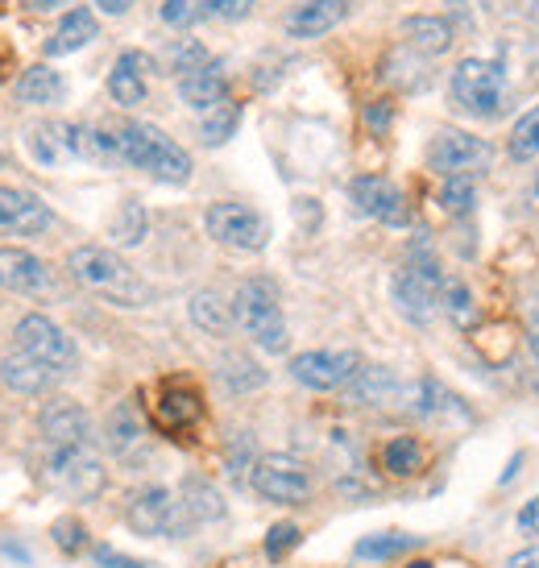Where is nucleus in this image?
<instances>
[{
	"label": "nucleus",
	"mask_w": 539,
	"mask_h": 568,
	"mask_svg": "<svg viewBox=\"0 0 539 568\" xmlns=\"http://www.w3.org/2000/svg\"><path fill=\"white\" fill-rule=\"evenodd\" d=\"M92 560L100 568H150L145 560H138V556H125L116 552V548H109V544H100V548H92Z\"/></svg>",
	"instance_id": "37998d69"
},
{
	"label": "nucleus",
	"mask_w": 539,
	"mask_h": 568,
	"mask_svg": "<svg viewBox=\"0 0 539 568\" xmlns=\"http://www.w3.org/2000/svg\"><path fill=\"white\" fill-rule=\"evenodd\" d=\"M365 121H369V129H378V133H386V125L395 121V109H390L386 100H378V104H369V109H365Z\"/></svg>",
	"instance_id": "c03bdc74"
},
{
	"label": "nucleus",
	"mask_w": 539,
	"mask_h": 568,
	"mask_svg": "<svg viewBox=\"0 0 539 568\" xmlns=\"http://www.w3.org/2000/svg\"><path fill=\"white\" fill-rule=\"evenodd\" d=\"M295 544H299V527H295V523H278V527H270V536H266V556L270 560H283Z\"/></svg>",
	"instance_id": "a19ab883"
},
{
	"label": "nucleus",
	"mask_w": 539,
	"mask_h": 568,
	"mask_svg": "<svg viewBox=\"0 0 539 568\" xmlns=\"http://www.w3.org/2000/svg\"><path fill=\"white\" fill-rule=\"evenodd\" d=\"M452 104L469 116L490 121L507 104V71L490 59H465L452 71Z\"/></svg>",
	"instance_id": "39448f33"
},
{
	"label": "nucleus",
	"mask_w": 539,
	"mask_h": 568,
	"mask_svg": "<svg viewBox=\"0 0 539 568\" xmlns=\"http://www.w3.org/2000/svg\"><path fill=\"white\" fill-rule=\"evenodd\" d=\"M17 348L21 353H30L33 362H42L47 369H54L59 378H67L75 365H80V348H75V341L67 336L54 320L47 316H21V324H17Z\"/></svg>",
	"instance_id": "6e6552de"
},
{
	"label": "nucleus",
	"mask_w": 539,
	"mask_h": 568,
	"mask_svg": "<svg viewBox=\"0 0 539 568\" xmlns=\"http://www.w3.org/2000/svg\"><path fill=\"white\" fill-rule=\"evenodd\" d=\"M398 390V382L390 369H382V365H362L357 374H353V398L357 403H369V407H378V403H390Z\"/></svg>",
	"instance_id": "cd10ccee"
},
{
	"label": "nucleus",
	"mask_w": 539,
	"mask_h": 568,
	"mask_svg": "<svg viewBox=\"0 0 539 568\" xmlns=\"http://www.w3.org/2000/svg\"><path fill=\"white\" fill-rule=\"evenodd\" d=\"M17 100H21V104H38V109L63 104V100H67V80L47 63L26 67V71H21V80H17Z\"/></svg>",
	"instance_id": "5701e85b"
},
{
	"label": "nucleus",
	"mask_w": 539,
	"mask_h": 568,
	"mask_svg": "<svg viewBox=\"0 0 539 568\" xmlns=\"http://www.w3.org/2000/svg\"><path fill=\"white\" fill-rule=\"evenodd\" d=\"M349 17V0H303L295 13L286 17L291 38H324Z\"/></svg>",
	"instance_id": "6ab92c4d"
},
{
	"label": "nucleus",
	"mask_w": 539,
	"mask_h": 568,
	"mask_svg": "<svg viewBox=\"0 0 539 568\" xmlns=\"http://www.w3.org/2000/svg\"><path fill=\"white\" fill-rule=\"evenodd\" d=\"M42 477L50 489H59L67 498H95L104 489V465L92 453V444L83 448H47L42 460Z\"/></svg>",
	"instance_id": "0eeeda50"
},
{
	"label": "nucleus",
	"mask_w": 539,
	"mask_h": 568,
	"mask_svg": "<svg viewBox=\"0 0 539 568\" xmlns=\"http://www.w3.org/2000/svg\"><path fill=\"white\" fill-rule=\"evenodd\" d=\"M0 382L9 386V390H17V395H47L50 386L59 382V374L54 369H47L42 362H33L30 353H9L4 362H0Z\"/></svg>",
	"instance_id": "412c9836"
},
{
	"label": "nucleus",
	"mask_w": 539,
	"mask_h": 568,
	"mask_svg": "<svg viewBox=\"0 0 539 568\" xmlns=\"http://www.w3.org/2000/svg\"><path fill=\"white\" fill-rule=\"evenodd\" d=\"M67 270L71 278L95 295H104L116 307H145L150 286L138 278V270L129 266L121 253L104 250V245H80L67 253Z\"/></svg>",
	"instance_id": "f257e3e1"
},
{
	"label": "nucleus",
	"mask_w": 539,
	"mask_h": 568,
	"mask_svg": "<svg viewBox=\"0 0 539 568\" xmlns=\"http://www.w3.org/2000/svg\"><path fill=\"white\" fill-rule=\"evenodd\" d=\"M30 9H59V4H71V0H26Z\"/></svg>",
	"instance_id": "09e8293b"
},
{
	"label": "nucleus",
	"mask_w": 539,
	"mask_h": 568,
	"mask_svg": "<svg viewBox=\"0 0 539 568\" xmlns=\"http://www.w3.org/2000/svg\"><path fill=\"white\" fill-rule=\"evenodd\" d=\"M257 0H207V13L221 17V21H241V17L254 13Z\"/></svg>",
	"instance_id": "79ce46f5"
},
{
	"label": "nucleus",
	"mask_w": 539,
	"mask_h": 568,
	"mask_svg": "<svg viewBox=\"0 0 539 568\" xmlns=\"http://www.w3.org/2000/svg\"><path fill=\"white\" fill-rule=\"evenodd\" d=\"M233 312H237L241 328L250 332L266 353H283L286 320H283V303H278V286L270 283V278H250V283H241Z\"/></svg>",
	"instance_id": "20e7f679"
},
{
	"label": "nucleus",
	"mask_w": 539,
	"mask_h": 568,
	"mask_svg": "<svg viewBox=\"0 0 539 568\" xmlns=\"http://www.w3.org/2000/svg\"><path fill=\"white\" fill-rule=\"evenodd\" d=\"M95 33H100V26H95L92 9H71V13L59 21V30L47 38V54H50V59L75 54V50H83L88 42H92Z\"/></svg>",
	"instance_id": "b1692460"
},
{
	"label": "nucleus",
	"mask_w": 539,
	"mask_h": 568,
	"mask_svg": "<svg viewBox=\"0 0 539 568\" xmlns=\"http://www.w3.org/2000/svg\"><path fill=\"white\" fill-rule=\"evenodd\" d=\"M531 195H536V200H539V174H536V183H531Z\"/></svg>",
	"instance_id": "603ef678"
},
{
	"label": "nucleus",
	"mask_w": 539,
	"mask_h": 568,
	"mask_svg": "<svg viewBox=\"0 0 539 568\" xmlns=\"http://www.w3.org/2000/svg\"><path fill=\"white\" fill-rule=\"evenodd\" d=\"M179 503L191 515V523H212L224 515L221 489L212 486V481H204V477H187L183 489H179Z\"/></svg>",
	"instance_id": "bb28decb"
},
{
	"label": "nucleus",
	"mask_w": 539,
	"mask_h": 568,
	"mask_svg": "<svg viewBox=\"0 0 539 568\" xmlns=\"http://www.w3.org/2000/svg\"><path fill=\"white\" fill-rule=\"evenodd\" d=\"M403 38H407V47L415 54H445L452 47V26H448L445 17L419 13L403 21Z\"/></svg>",
	"instance_id": "393cba45"
},
{
	"label": "nucleus",
	"mask_w": 539,
	"mask_h": 568,
	"mask_svg": "<svg viewBox=\"0 0 539 568\" xmlns=\"http://www.w3.org/2000/svg\"><path fill=\"white\" fill-rule=\"evenodd\" d=\"M204 229H207V237H212V241H221V245H228V250H241V253L266 250V241H270L266 216H262V212H254L250 204H233V200L207 207Z\"/></svg>",
	"instance_id": "1a4fd4ad"
},
{
	"label": "nucleus",
	"mask_w": 539,
	"mask_h": 568,
	"mask_svg": "<svg viewBox=\"0 0 539 568\" xmlns=\"http://www.w3.org/2000/svg\"><path fill=\"white\" fill-rule=\"evenodd\" d=\"M54 224L50 212L33 191L26 187H0V233H13V237H38Z\"/></svg>",
	"instance_id": "2eb2a0df"
},
{
	"label": "nucleus",
	"mask_w": 539,
	"mask_h": 568,
	"mask_svg": "<svg viewBox=\"0 0 539 568\" xmlns=\"http://www.w3.org/2000/svg\"><path fill=\"white\" fill-rule=\"evenodd\" d=\"M38 432H42L47 448H83V444H92V419L71 398H50L47 407H42Z\"/></svg>",
	"instance_id": "4468645a"
},
{
	"label": "nucleus",
	"mask_w": 539,
	"mask_h": 568,
	"mask_svg": "<svg viewBox=\"0 0 539 568\" xmlns=\"http://www.w3.org/2000/svg\"><path fill=\"white\" fill-rule=\"evenodd\" d=\"M0 286L17 291V295H38L50 286V270L38 253L21 250V245H0Z\"/></svg>",
	"instance_id": "dca6fc26"
},
{
	"label": "nucleus",
	"mask_w": 539,
	"mask_h": 568,
	"mask_svg": "<svg viewBox=\"0 0 539 568\" xmlns=\"http://www.w3.org/2000/svg\"><path fill=\"white\" fill-rule=\"evenodd\" d=\"M200 415H204V398L200 390H191L183 382H171V386H162L159 403H154V424L162 432H187V427L200 424Z\"/></svg>",
	"instance_id": "f3484780"
},
{
	"label": "nucleus",
	"mask_w": 539,
	"mask_h": 568,
	"mask_svg": "<svg viewBox=\"0 0 539 568\" xmlns=\"http://www.w3.org/2000/svg\"><path fill=\"white\" fill-rule=\"evenodd\" d=\"M382 465L395 477H411L424 465V444L415 440V436H395V440L386 444V453H382Z\"/></svg>",
	"instance_id": "2f4dec72"
},
{
	"label": "nucleus",
	"mask_w": 539,
	"mask_h": 568,
	"mask_svg": "<svg viewBox=\"0 0 539 568\" xmlns=\"http://www.w3.org/2000/svg\"><path fill=\"white\" fill-rule=\"evenodd\" d=\"M440 303H445V312L448 320L457 324V328H474L477 324V300H474V291L465 286V278H445V286H440Z\"/></svg>",
	"instance_id": "c756f323"
},
{
	"label": "nucleus",
	"mask_w": 539,
	"mask_h": 568,
	"mask_svg": "<svg viewBox=\"0 0 539 568\" xmlns=\"http://www.w3.org/2000/svg\"><path fill=\"white\" fill-rule=\"evenodd\" d=\"M531 353H536V357H539V316L531 320Z\"/></svg>",
	"instance_id": "8fccbe9b"
},
{
	"label": "nucleus",
	"mask_w": 539,
	"mask_h": 568,
	"mask_svg": "<svg viewBox=\"0 0 539 568\" xmlns=\"http://www.w3.org/2000/svg\"><path fill=\"white\" fill-rule=\"evenodd\" d=\"M228 365H233V369H221V378L228 382L233 390H250V386H262V382H266V374H262L254 362H245V357H228Z\"/></svg>",
	"instance_id": "ea45409f"
},
{
	"label": "nucleus",
	"mask_w": 539,
	"mask_h": 568,
	"mask_svg": "<svg viewBox=\"0 0 539 568\" xmlns=\"http://www.w3.org/2000/svg\"><path fill=\"white\" fill-rule=\"evenodd\" d=\"M125 523L138 531V536H154V539H179L191 531V515L183 510L179 494H171L166 486H145L138 489L125 506Z\"/></svg>",
	"instance_id": "423d86ee"
},
{
	"label": "nucleus",
	"mask_w": 539,
	"mask_h": 568,
	"mask_svg": "<svg viewBox=\"0 0 539 568\" xmlns=\"http://www.w3.org/2000/svg\"><path fill=\"white\" fill-rule=\"evenodd\" d=\"M100 4V13H109V17H121L133 9V0H95Z\"/></svg>",
	"instance_id": "de8ad7c7"
},
{
	"label": "nucleus",
	"mask_w": 539,
	"mask_h": 568,
	"mask_svg": "<svg viewBox=\"0 0 539 568\" xmlns=\"http://www.w3.org/2000/svg\"><path fill=\"white\" fill-rule=\"evenodd\" d=\"M519 531H523V536H539V498H531V503L519 510Z\"/></svg>",
	"instance_id": "a18cd8bd"
},
{
	"label": "nucleus",
	"mask_w": 539,
	"mask_h": 568,
	"mask_svg": "<svg viewBox=\"0 0 539 568\" xmlns=\"http://www.w3.org/2000/svg\"><path fill=\"white\" fill-rule=\"evenodd\" d=\"M179 95H183V104H191L195 112L216 109L221 100H228V75H224V67L204 63L200 71L183 75V80H179Z\"/></svg>",
	"instance_id": "4be33fe9"
},
{
	"label": "nucleus",
	"mask_w": 539,
	"mask_h": 568,
	"mask_svg": "<svg viewBox=\"0 0 539 568\" xmlns=\"http://www.w3.org/2000/svg\"><path fill=\"white\" fill-rule=\"evenodd\" d=\"M162 59H166V71H175L179 80H183V75H191V71H200V67L207 63V50L200 47L195 38H179V42L166 47Z\"/></svg>",
	"instance_id": "c9c22d12"
},
{
	"label": "nucleus",
	"mask_w": 539,
	"mask_h": 568,
	"mask_svg": "<svg viewBox=\"0 0 539 568\" xmlns=\"http://www.w3.org/2000/svg\"><path fill=\"white\" fill-rule=\"evenodd\" d=\"M428 162L431 171H440L445 179H452V174L474 179L477 171H486L494 162V145L486 138H477V133H465V129H445L428 145Z\"/></svg>",
	"instance_id": "9b49d317"
},
{
	"label": "nucleus",
	"mask_w": 539,
	"mask_h": 568,
	"mask_svg": "<svg viewBox=\"0 0 539 568\" xmlns=\"http://www.w3.org/2000/svg\"><path fill=\"white\" fill-rule=\"evenodd\" d=\"M477 204V187L469 174H452L440 183V207H445L448 216H465V212H474Z\"/></svg>",
	"instance_id": "f704fd0d"
},
{
	"label": "nucleus",
	"mask_w": 539,
	"mask_h": 568,
	"mask_svg": "<svg viewBox=\"0 0 539 568\" xmlns=\"http://www.w3.org/2000/svg\"><path fill=\"white\" fill-rule=\"evenodd\" d=\"M241 125V109L233 104V100H221L216 109L204 112V121H200V138H204V145H224L233 133H237Z\"/></svg>",
	"instance_id": "7c9ffc66"
},
{
	"label": "nucleus",
	"mask_w": 539,
	"mask_h": 568,
	"mask_svg": "<svg viewBox=\"0 0 539 568\" xmlns=\"http://www.w3.org/2000/svg\"><path fill=\"white\" fill-rule=\"evenodd\" d=\"M145 229H150V221H145V207L138 204V200H125L121 216L112 221V241H121V245H142Z\"/></svg>",
	"instance_id": "e433bc0d"
},
{
	"label": "nucleus",
	"mask_w": 539,
	"mask_h": 568,
	"mask_svg": "<svg viewBox=\"0 0 539 568\" xmlns=\"http://www.w3.org/2000/svg\"><path fill=\"white\" fill-rule=\"evenodd\" d=\"M250 486L266 498V503L278 506H295L312 498V474L307 465L286 453H270V457H257L254 469H250Z\"/></svg>",
	"instance_id": "9d476101"
},
{
	"label": "nucleus",
	"mask_w": 539,
	"mask_h": 568,
	"mask_svg": "<svg viewBox=\"0 0 539 568\" xmlns=\"http://www.w3.org/2000/svg\"><path fill=\"white\" fill-rule=\"evenodd\" d=\"M112 133H116V154H121V162L154 174L159 183H175V187L191 179V154L179 142H171L162 129L129 121V125L112 129Z\"/></svg>",
	"instance_id": "f03ea898"
},
{
	"label": "nucleus",
	"mask_w": 539,
	"mask_h": 568,
	"mask_svg": "<svg viewBox=\"0 0 539 568\" xmlns=\"http://www.w3.org/2000/svg\"><path fill=\"white\" fill-rule=\"evenodd\" d=\"M507 568H539V548H527V552L510 556Z\"/></svg>",
	"instance_id": "49530a36"
},
{
	"label": "nucleus",
	"mask_w": 539,
	"mask_h": 568,
	"mask_svg": "<svg viewBox=\"0 0 539 568\" xmlns=\"http://www.w3.org/2000/svg\"><path fill=\"white\" fill-rule=\"evenodd\" d=\"M145 440V424L133 403H116L109 415V448L112 457H133L138 444Z\"/></svg>",
	"instance_id": "a878e982"
},
{
	"label": "nucleus",
	"mask_w": 539,
	"mask_h": 568,
	"mask_svg": "<svg viewBox=\"0 0 539 568\" xmlns=\"http://www.w3.org/2000/svg\"><path fill=\"white\" fill-rule=\"evenodd\" d=\"M150 67H154L150 63V54H142V50H125L109 75L112 100L125 104V109H138V104L145 100V71H150Z\"/></svg>",
	"instance_id": "aec40b11"
},
{
	"label": "nucleus",
	"mask_w": 539,
	"mask_h": 568,
	"mask_svg": "<svg viewBox=\"0 0 539 568\" xmlns=\"http://www.w3.org/2000/svg\"><path fill=\"white\" fill-rule=\"evenodd\" d=\"M407 568H436V565H428V560H415V565H407Z\"/></svg>",
	"instance_id": "3c124183"
},
{
	"label": "nucleus",
	"mask_w": 539,
	"mask_h": 568,
	"mask_svg": "<svg viewBox=\"0 0 539 568\" xmlns=\"http://www.w3.org/2000/svg\"><path fill=\"white\" fill-rule=\"evenodd\" d=\"M207 13V0H166L162 4V21L171 26V30H191V26H200Z\"/></svg>",
	"instance_id": "4c0bfd02"
},
{
	"label": "nucleus",
	"mask_w": 539,
	"mask_h": 568,
	"mask_svg": "<svg viewBox=\"0 0 539 568\" xmlns=\"http://www.w3.org/2000/svg\"><path fill=\"white\" fill-rule=\"evenodd\" d=\"M536 154H539V104H531V109L515 121V129H510V159L531 162Z\"/></svg>",
	"instance_id": "72a5a7b5"
},
{
	"label": "nucleus",
	"mask_w": 539,
	"mask_h": 568,
	"mask_svg": "<svg viewBox=\"0 0 539 568\" xmlns=\"http://www.w3.org/2000/svg\"><path fill=\"white\" fill-rule=\"evenodd\" d=\"M50 536H54V544H59L67 556H75V552H83V544H88V527H83L80 519H59L50 527Z\"/></svg>",
	"instance_id": "58836bf2"
},
{
	"label": "nucleus",
	"mask_w": 539,
	"mask_h": 568,
	"mask_svg": "<svg viewBox=\"0 0 539 568\" xmlns=\"http://www.w3.org/2000/svg\"><path fill=\"white\" fill-rule=\"evenodd\" d=\"M191 324L200 332H207V336H224L228 324H233V316H228V307H224V300L216 291H200V295L191 300Z\"/></svg>",
	"instance_id": "c85d7f7f"
},
{
	"label": "nucleus",
	"mask_w": 539,
	"mask_h": 568,
	"mask_svg": "<svg viewBox=\"0 0 539 568\" xmlns=\"http://www.w3.org/2000/svg\"><path fill=\"white\" fill-rule=\"evenodd\" d=\"M419 539L403 536V531H382V536H365L357 544V560H395V556L411 552Z\"/></svg>",
	"instance_id": "473e14b6"
},
{
	"label": "nucleus",
	"mask_w": 539,
	"mask_h": 568,
	"mask_svg": "<svg viewBox=\"0 0 539 568\" xmlns=\"http://www.w3.org/2000/svg\"><path fill=\"white\" fill-rule=\"evenodd\" d=\"M440 286H445V274H440L436 253H431L428 241H415L411 250H407V262L398 266L395 283H390L398 312L415 320V324H428L436 303H440Z\"/></svg>",
	"instance_id": "7ed1b4c3"
},
{
	"label": "nucleus",
	"mask_w": 539,
	"mask_h": 568,
	"mask_svg": "<svg viewBox=\"0 0 539 568\" xmlns=\"http://www.w3.org/2000/svg\"><path fill=\"white\" fill-rule=\"evenodd\" d=\"M362 369V357L357 353H299L291 357V378L307 386V390H336V386H349L353 374Z\"/></svg>",
	"instance_id": "f8f14e48"
},
{
	"label": "nucleus",
	"mask_w": 539,
	"mask_h": 568,
	"mask_svg": "<svg viewBox=\"0 0 539 568\" xmlns=\"http://www.w3.org/2000/svg\"><path fill=\"white\" fill-rule=\"evenodd\" d=\"M30 154L42 166H63V162L80 159V125H63V121H42L30 129Z\"/></svg>",
	"instance_id": "a211bd4d"
},
{
	"label": "nucleus",
	"mask_w": 539,
	"mask_h": 568,
	"mask_svg": "<svg viewBox=\"0 0 539 568\" xmlns=\"http://www.w3.org/2000/svg\"><path fill=\"white\" fill-rule=\"evenodd\" d=\"M349 200L362 216H374V221H382V224L403 229V224L411 221L403 191H398L390 179H382V174H357L349 183Z\"/></svg>",
	"instance_id": "ddd939ff"
}]
</instances>
